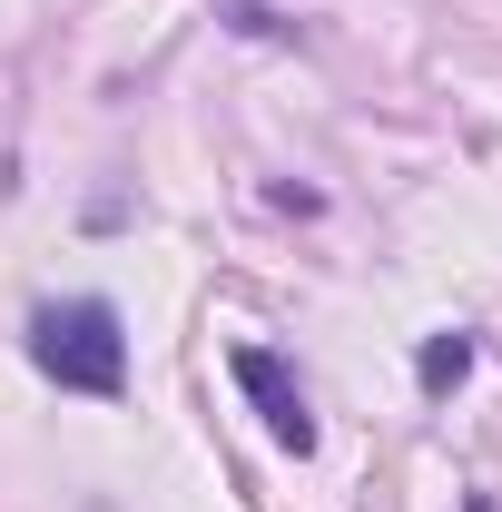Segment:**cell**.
I'll list each match as a JSON object with an SVG mask.
<instances>
[{"mask_svg":"<svg viewBox=\"0 0 502 512\" xmlns=\"http://www.w3.org/2000/svg\"><path fill=\"white\" fill-rule=\"evenodd\" d=\"M217 20H227L237 40H286V30H296V20H276L266 0H217Z\"/></svg>","mask_w":502,"mask_h":512,"instance_id":"4","label":"cell"},{"mask_svg":"<svg viewBox=\"0 0 502 512\" xmlns=\"http://www.w3.org/2000/svg\"><path fill=\"white\" fill-rule=\"evenodd\" d=\"M414 375H424V394H453V384L473 375V345H463V335H424V355H414Z\"/></svg>","mask_w":502,"mask_h":512,"instance_id":"3","label":"cell"},{"mask_svg":"<svg viewBox=\"0 0 502 512\" xmlns=\"http://www.w3.org/2000/svg\"><path fill=\"white\" fill-rule=\"evenodd\" d=\"M227 375L247 384V404L266 414V434L286 453H315V414H306V384H296V365L276 355V345H237L227 355Z\"/></svg>","mask_w":502,"mask_h":512,"instance_id":"2","label":"cell"},{"mask_svg":"<svg viewBox=\"0 0 502 512\" xmlns=\"http://www.w3.org/2000/svg\"><path fill=\"white\" fill-rule=\"evenodd\" d=\"M30 365L60 384V394H128V335L109 296H60L30 316Z\"/></svg>","mask_w":502,"mask_h":512,"instance_id":"1","label":"cell"}]
</instances>
